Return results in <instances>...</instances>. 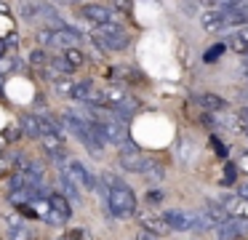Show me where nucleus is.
<instances>
[{"label":"nucleus","instance_id":"5","mask_svg":"<svg viewBox=\"0 0 248 240\" xmlns=\"http://www.w3.org/2000/svg\"><path fill=\"white\" fill-rule=\"evenodd\" d=\"M163 222L168 224V229H179V232H187V229H198L200 222L192 216V213H184V211H166Z\"/></svg>","mask_w":248,"mask_h":240},{"label":"nucleus","instance_id":"36","mask_svg":"<svg viewBox=\"0 0 248 240\" xmlns=\"http://www.w3.org/2000/svg\"><path fill=\"white\" fill-rule=\"evenodd\" d=\"M64 3H78V0H64Z\"/></svg>","mask_w":248,"mask_h":240},{"label":"nucleus","instance_id":"32","mask_svg":"<svg viewBox=\"0 0 248 240\" xmlns=\"http://www.w3.org/2000/svg\"><path fill=\"white\" fill-rule=\"evenodd\" d=\"M8 168V160L6 158H0V171H6Z\"/></svg>","mask_w":248,"mask_h":240},{"label":"nucleus","instance_id":"34","mask_svg":"<svg viewBox=\"0 0 248 240\" xmlns=\"http://www.w3.org/2000/svg\"><path fill=\"white\" fill-rule=\"evenodd\" d=\"M240 115H243V117H246V120H248V107H243V110H240Z\"/></svg>","mask_w":248,"mask_h":240},{"label":"nucleus","instance_id":"35","mask_svg":"<svg viewBox=\"0 0 248 240\" xmlns=\"http://www.w3.org/2000/svg\"><path fill=\"white\" fill-rule=\"evenodd\" d=\"M0 11H6V3H3V0H0Z\"/></svg>","mask_w":248,"mask_h":240},{"label":"nucleus","instance_id":"24","mask_svg":"<svg viewBox=\"0 0 248 240\" xmlns=\"http://www.w3.org/2000/svg\"><path fill=\"white\" fill-rule=\"evenodd\" d=\"M46 62H48V56H46L43 48H35V51L30 53V64H32V67H40V69H43Z\"/></svg>","mask_w":248,"mask_h":240},{"label":"nucleus","instance_id":"8","mask_svg":"<svg viewBox=\"0 0 248 240\" xmlns=\"http://www.w3.org/2000/svg\"><path fill=\"white\" fill-rule=\"evenodd\" d=\"M195 104L198 107H203L205 112H221V110H227V101L221 99L219 94H211V91H203V94H195Z\"/></svg>","mask_w":248,"mask_h":240},{"label":"nucleus","instance_id":"4","mask_svg":"<svg viewBox=\"0 0 248 240\" xmlns=\"http://www.w3.org/2000/svg\"><path fill=\"white\" fill-rule=\"evenodd\" d=\"M118 163H120V168L128 171V174H147V168H150L155 160H150L147 155H141L139 147H136V144L128 139L125 144H120V158H118Z\"/></svg>","mask_w":248,"mask_h":240},{"label":"nucleus","instance_id":"17","mask_svg":"<svg viewBox=\"0 0 248 240\" xmlns=\"http://www.w3.org/2000/svg\"><path fill=\"white\" fill-rule=\"evenodd\" d=\"M205 216H208L216 227H219V224H224V222H230V213L221 208V203H205Z\"/></svg>","mask_w":248,"mask_h":240},{"label":"nucleus","instance_id":"18","mask_svg":"<svg viewBox=\"0 0 248 240\" xmlns=\"http://www.w3.org/2000/svg\"><path fill=\"white\" fill-rule=\"evenodd\" d=\"M230 46L235 48L237 53H243V56H246V53H248V27H240V30L230 37Z\"/></svg>","mask_w":248,"mask_h":240},{"label":"nucleus","instance_id":"20","mask_svg":"<svg viewBox=\"0 0 248 240\" xmlns=\"http://www.w3.org/2000/svg\"><path fill=\"white\" fill-rule=\"evenodd\" d=\"M48 206L54 208V211H59L64 219H70V216H72V208H70V203H67L62 195H51V197H48Z\"/></svg>","mask_w":248,"mask_h":240},{"label":"nucleus","instance_id":"21","mask_svg":"<svg viewBox=\"0 0 248 240\" xmlns=\"http://www.w3.org/2000/svg\"><path fill=\"white\" fill-rule=\"evenodd\" d=\"M62 56L67 59V64H70L72 69H78L83 62H86V56H83L80 48H64V51H62Z\"/></svg>","mask_w":248,"mask_h":240},{"label":"nucleus","instance_id":"23","mask_svg":"<svg viewBox=\"0 0 248 240\" xmlns=\"http://www.w3.org/2000/svg\"><path fill=\"white\" fill-rule=\"evenodd\" d=\"M72 88H75V83H72L70 78H56V83H54V91H56V94L70 96V94H72Z\"/></svg>","mask_w":248,"mask_h":240},{"label":"nucleus","instance_id":"19","mask_svg":"<svg viewBox=\"0 0 248 240\" xmlns=\"http://www.w3.org/2000/svg\"><path fill=\"white\" fill-rule=\"evenodd\" d=\"M59 181H62V190L67 192V197H70V200H75V203H78V200H83V197H80V190H78V184H75V181H72L70 176L64 174V171H62Z\"/></svg>","mask_w":248,"mask_h":240},{"label":"nucleus","instance_id":"7","mask_svg":"<svg viewBox=\"0 0 248 240\" xmlns=\"http://www.w3.org/2000/svg\"><path fill=\"white\" fill-rule=\"evenodd\" d=\"M80 14L86 16L88 21H93L96 27H102V24H109V21H112V8H109V5L86 3V5H83V11H80Z\"/></svg>","mask_w":248,"mask_h":240},{"label":"nucleus","instance_id":"14","mask_svg":"<svg viewBox=\"0 0 248 240\" xmlns=\"http://www.w3.org/2000/svg\"><path fill=\"white\" fill-rule=\"evenodd\" d=\"M46 72H48L51 78H67V75L72 72V67L67 64L64 56H54V59L46 62Z\"/></svg>","mask_w":248,"mask_h":240},{"label":"nucleus","instance_id":"29","mask_svg":"<svg viewBox=\"0 0 248 240\" xmlns=\"http://www.w3.org/2000/svg\"><path fill=\"white\" fill-rule=\"evenodd\" d=\"M136 240H157V235H152V232H147V229H141V232L136 235Z\"/></svg>","mask_w":248,"mask_h":240},{"label":"nucleus","instance_id":"13","mask_svg":"<svg viewBox=\"0 0 248 240\" xmlns=\"http://www.w3.org/2000/svg\"><path fill=\"white\" fill-rule=\"evenodd\" d=\"M221 208L230 213V219H248V200H243V197L221 200Z\"/></svg>","mask_w":248,"mask_h":240},{"label":"nucleus","instance_id":"31","mask_svg":"<svg viewBox=\"0 0 248 240\" xmlns=\"http://www.w3.org/2000/svg\"><path fill=\"white\" fill-rule=\"evenodd\" d=\"M240 168L248 174V152H243V158H240Z\"/></svg>","mask_w":248,"mask_h":240},{"label":"nucleus","instance_id":"16","mask_svg":"<svg viewBox=\"0 0 248 240\" xmlns=\"http://www.w3.org/2000/svg\"><path fill=\"white\" fill-rule=\"evenodd\" d=\"M8 197H11L14 206H30V203L38 197V192H35V190H27V187H14Z\"/></svg>","mask_w":248,"mask_h":240},{"label":"nucleus","instance_id":"25","mask_svg":"<svg viewBox=\"0 0 248 240\" xmlns=\"http://www.w3.org/2000/svg\"><path fill=\"white\" fill-rule=\"evenodd\" d=\"M43 222H46V224H51V227H59V224H64V222H67V219L62 216L59 211H54V208H48V213L43 216Z\"/></svg>","mask_w":248,"mask_h":240},{"label":"nucleus","instance_id":"27","mask_svg":"<svg viewBox=\"0 0 248 240\" xmlns=\"http://www.w3.org/2000/svg\"><path fill=\"white\" fill-rule=\"evenodd\" d=\"M144 197H147V203H150V206H160L166 195H163L160 190H147V195H144Z\"/></svg>","mask_w":248,"mask_h":240},{"label":"nucleus","instance_id":"15","mask_svg":"<svg viewBox=\"0 0 248 240\" xmlns=\"http://www.w3.org/2000/svg\"><path fill=\"white\" fill-rule=\"evenodd\" d=\"M19 126H22V133H24V136H30V139H40V136H43V131H40V117L38 115H22Z\"/></svg>","mask_w":248,"mask_h":240},{"label":"nucleus","instance_id":"26","mask_svg":"<svg viewBox=\"0 0 248 240\" xmlns=\"http://www.w3.org/2000/svg\"><path fill=\"white\" fill-rule=\"evenodd\" d=\"M11 240H32V232H30L24 224H19V227L11 229Z\"/></svg>","mask_w":248,"mask_h":240},{"label":"nucleus","instance_id":"10","mask_svg":"<svg viewBox=\"0 0 248 240\" xmlns=\"http://www.w3.org/2000/svg\"><path fill=\"white\" fill-rule=\"evenodd\" d=\"M246 235V227L240 224V219H230V222L216 227V238L219 240H240Z\"/></svg>","mask_w":248,"mask_h":240},{"label":"nucleus","instance_id":"11","mask_svg":"<svg viewBox=\"0 0 248 240\" xmlns=\"http://www.w3.org/2000/svg\"><path fill=\"white\" fill-rule=\"evenodd\" d=\"M139 224H141V229H147V232H152V235H166V232H171V229H168V224L163 222V216H155V213H141V216H139Z\"/></svg>","mask_w":248,"mask_h":240},{"label":"nucleus","instance_id":"2","mask_svg":"<svg viewBox=\"0 0 248 240\" xmlns=\"http://www.w3.org/2000/svg\"><path fill=\"white\" fill-rule=\"evenodd\" d=\"M107 208H109V213H112L115 219L131 216V213L136 211V195H134V190H131L125 181L118 179L112 187H109V192H107Z\"/></svg>","mask_w":248,"mask_h":240},{"label":"nucleus","instance_id":"22","mask_svg":"<svg viewBox=\"0 0 248 240\" xmlns=\"http://www.w3.org/2000/svg\"><path fill=\"white\" fill-rule=\"evenodd\" d=\"M22 16H27V19H32V16H38L40 14V5L43 3H38V0H22Z\"/></svg>","mask_w":248,"mask_h":240},{"label":"nucleus","instance_id":"3","mask_svg":"<svg viewBox=\"0 0 248 240\" xmlns=\"http://www.w3.org/2000/svg\"><path fill=\"white\" fill-rule=\"evenodd\" d=\"M38 40L43 43V46H54V48H78L83 40V35L78 30H72V27H54V30H43L38 32Z\"/></svg>","mask_w":248,"mask_h":240},{"label":"nucleus","instance_id":"30","mask_svg":"<svg viewBox=\"0 0 248 240\" xmlns=\"http://www.w3.org/2000/svg\"><path fill=\"white\" fill-rule=\"evenodd\" d=\"M237 197H243V200H248V184H240V187H237Z\"/></svg>","mask_w":248,"mask_h":240},{"label":"nucleus","instance_id":"28","mask_svg":"<svg viewBox=\"0 0 248 240\" xmlns=\"http://www.w3.org/2000/svg\"><path fill=\"white\" fill-rule=\"evenodd\" d=\"M62 240H88V232L86 229H70Z\"/></svg>","mask_w":248,"mask_h":240},{"label":"nucleus","instance_id":"12","mask_svg":"<svg viewBox=\"0 0 248 240\" xmlns=\"http://www.w3.org/2000/svg\"><path fill=\"white\" fill-rule=\"evenodd\" d=\"M40 142H43V149L51 158H62L64 155V136H59V133H43Z\"/></svg>","mask_w":248,"mask_h":240},{"label":"nucleus","instance_id":"38","mask_svg":"<svg viewBox=\"0 0 248 240\" xmlns=\"http://www.w3.org/2000/svg\"><path fill=\"white\" fill-rule=\"evenodd\" d=\"M246 14H248V8H246Z\"/></svg>","mask_w":248,"mask_h":240},{"label":"nucleus","instance_id":"6","mask_svg":"<svg viewBox=\"0 0 248 240\" xmlns=\"http://www.w3.org/2000/svg\"><path fill=\"white\" fill-rule=\"evenodd\" d=\"M64 174L70 176V179L75 181L78 187H83V190H93V184H96V179L91 176V171H88L86 165L80 163V160H70Z\"/></svg>","mask_w":248,"mask_h":240},{"label":"nucleus","instance_id":"1","mask_svg":"<svg viewBox=\"0 0 248 240\" xmlns=\"http://www.w3.org/2000/svg\"><path fill=\"white\" fill-rule=\"evenodd\" d=\"M88 37H91V43L99 51H125L128 48V32L120 24H115V21L96 27Z\"/></svg>","mask_w":248,"mask_h":240},{"label":"nucleus","instance_id":"37","mask_svg":"<svg viewBox=\"0 0 248 240\" xmlns=\"http://www.w3.org/2000/svg\"><path fill=\"white\" fill-rule=\"evenodd\" d=\"M246 75H248V69H246Z\"/></svg>","mask_w":248,"mask_h":240},{"label":"nucleus","instance_id":"33","mask_svg":"<svg viewBox=\"0 0 248 240\" xmlns=\"http://www.w3.org/2000/svg\"><path fill=\"white\" fill-rule=\"evenodd\" d=\"M3 56H6V43L0 40V59H3Z\"/></svg>","mask_w":248,"mask_h":240},{"label":"nucleus","instance_id":"9","mask_svg":"<svg viewBox=\"0 0 248 240\" xmlns=\"http://www.w3.org/2000/svg\"><path fill=\"white\" fill-rule=\"evenodd\" d=\"M200 24L208 32H224V8H208L200 16Z\"/></svg>","mask_w":248,"mask_h":240}]
</instances>
